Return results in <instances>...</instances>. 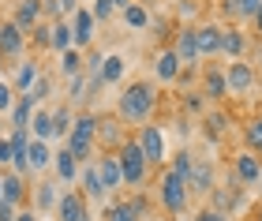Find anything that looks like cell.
Instances as JSON below:
<instances>
[{
    "label": "cell",
    "instance_id": "obj_1",
    "mask_svg": "<svg viewBox=\"0 0 262 221\" xmlns=\"http://www.w3.org/2000/svg\"><path fill=\"white\" fill-rule=\"evenodd\" d=\"M154 109H158V86L146 83V79H139V83L124 86L120 101H116V120H120V124H139V127H142V124L154 116Z\"/></svg>",
    "mask_w": 262,
    "mask_h": 221
},
{
    "label": "cell",
    "instance_id": "obj_2",
    "mask_svg": "<svg viewBox=\"0 0 262 221\" xmlns=\"http://www.w3.org/2000/svg\"><path fill=\"white\" fill-rule=\"evenodd\" d=\"M158 203H161V210L169 214V217H184L187 203H191L187 180L180 176V172H172L169 165H165V169H161V176H158Z\"/></svg>",
    "mask_w": 262,
    "mask_h": 221
},
{
    "label": "cell",
    "instance_id": "obj_3",
    "mask_svg": "<svg viewBox=\"0 0 262 221\" xmlns=\"http://www.w3.org/2000/svg\"><path fill=\"white\" fill-rule=\"evenodd\" d=\"M116 161H120V172H124V188H142V184L150 180V161L139 150L135 139H127V143L116 150Z\"/></svg>",
    "mask_w": 262,
    "mask_h": 221
},
{
    "label": "cell",
    "instance_id": "obj_4",
    "mask_svg": "<svg viewBox=\"0 0 262 221\" xmlns=\"http://www.w3.org/2000/svg\"><path fill=\"white\" fill-rule=\"evenodd\" d=\"M135 143H139L142 154H146L150 165L165 169V161H169V135H165L158 124H142V127H139V135H135Z\"/></svg>",
    "mask_w": 262,
    "mask_h": 221
},
{
    "label": "cell",
    "instance_id": "obj_5",
    "mask_svg": "<svg viewBox=\"0 0 262 221\" xmlns=\"http://www.w3.org/2000/svg\"><path fill=\"white\" fill-rule=\"evenodd\" d=\"M27 49H30L27 30H23L19 23L4 19V23H0V56H4V60H23Z\"/></svg>",
    "mask_w": 262,
    "mask_h": 221
},
{
    "label": "cell",
    "instance_id": "obj_6",
    "mask_svg": "<svg viewBox=\"0 0 262 221\" xmlns=\"http://www.w3.org/2000/svg\"><path fill=\"white\" fill-rule=\"evenodd\" d=\"M68 23H71V41H75V49L86 53L90 45H94V38H98V19H94V15H90V8L82 4Z\"/></svg>",
    "mask_w": 262,
    "mask_h": 221
},
{
    "label": "cell",
    "instance_id": "obj_7",
    "mask_svg": "<svg viewBox=\"0 0 262 221\" xmlns=\"http://www.w3.org/2000/svg\"><path fill=\"white\" fill-rule=\"evenodd\" d=\"M225 83H229V94H236V98L251 94L255 90V68L247 60H229L225 64Z\"/></svg>",
    "mask_w": 262,
    "mask_h": 221
},
{
    "label": "cell",
    "instance_id": "obj_8",
    "mask_svg": "<svg viewBox=\"0 0 262 221\" xmlns=\"http://www.w3.org/2000/svg\"><path fill=\"white\" fill-rule=\"evenodd\" d=\"M56 217H60V221H94L86 195H82L79 188L64 191V195H60V203H56Z\"/></svg>",
    "mask_w": 262,
    "mask_h": 221
},
{
    "label": "cell",
    "instance_id": "obj_9",
    "mask_svg": "<svg viewBox=\"0 0 262 221\" xmlns=\"http://www.w3.org/2000/svg\"><path fill=\"white\" fill-rule=\"evenodd\" d=\"M232 172H236V184H244V188H251V184L262 180V158L251 154V150H240V154L232 158Z\"/></svg>",
    "mask_w": 262,
    "mask_h": 221
},
{
    "label": "cell",
    "instance_id": "obj_10",
    "mask_svg": "<svg viewBox=\"0 0 262 221\" xmlns=\"http://www.w3.org/2000/svg\"><path fill=\"white\" fill-rule=\"evenodd\" d=\"M94 165H98V176H101L105 195L124 188V172H120V161H116V154H98V158H94Z\"/></svg>",
    "mask_w": 262,
    "mask_h": 221
},
{
    "label": "cell",
    "instance_id": "obj_11",
    "mask_svg": "<svg viewBox=\"0 0 262 221\" xmlns=\"http://www.w3.org/2000/svg\"><path fill=\"white\" fill-rule=\"evenodd\" d=\"M41 19H45V4L41 0H15V4H11V23H19L27 34L38 27Z\"/></svg>",
    "mask_w": 262,
    "mask_h": 221
},
{
    "label": "cell",
    "instance_id": "obj_12",
    "mask_svg": "<svg viewBox=\"0 0 262 221\" xmlns=\"http://www.w3.org/2000/svg\"><path fill=\"white\" fill-rule=\"evenodd\" d=\"M98 143H101V154H116V150H120V146L127 143L124 124L116 120V116H109V120L101 116V124H98Z\"/></svg>",
    "mask_w": 262,
    "mask_h": 221
},
{
    "label": "cell",
    "instance_id": "obj_13",
    "mask_svg": "<svg viewBox=\"0 0 262 221\" xmlns=\"http://www.w3.org/2000/svg\"><path fill=\"white\" fill-rule=\"evenodd\" d=\"M172 53L180 56L184 68H195L202 56H199V41H195V27H180L176 30V41H172Z\"/></svg>",
    "mask_w": 262,
    "mask_h": 221
},
{
    "label": "cell",
    "instance_id": "obj_14",
    "mask_svg": "<svg viewBox=\"0 0 262 221\" xmlns=\"http://www.w3.org/2000/svg\"><path fill=\"white\" fill-rule=\"evenodd\" d=\"M30 195V188H27V176H19V172H11V169H4L0 172V199L4 203H11V206H23V199Z\"/></svg>",
    "mask_w": 262,
    "mask_h": 221
},
{
    "label": "cell",
    "instance_id": "obj_15",
    "mask_svg": "<svg viewBox=\"0 0 262 221\" xmlns=\"http://www.w3.org/2000/svg\"><path fill=\"white\" fill-rule=\"evenodd\" d=\"M38 75H41V64L34 60V56L15 60V72H11V86H15V94H27V90L38 83Z\"/></svg>",
    "mask_w": 262,
    "mask_h": 221
},
{
    "label": "cell",
    "instance_id": "obj_16",
    "mask_svg": "<svg viewBox=\"0 0 262 221\" xmlns=\"http://www.w3.org/2000/svg\"><path fill=\"white\" fill-rule=\"evenodd\" d=\"M180 72H184V64H180V56L172 49H161L154 56V79H158V83H176Z\"/></svg>",
    "mask_w": 262,
    "mask_h": 221
},
{
    "label": "cell",
    "instance_id": "obj_17",
    "mask_svg": "<svg viewBox=\"0 0 262 221\" xmlns=\"http://www.w3.org/2000/svg\"><path fill=\"white\" fill-rule=\"evenodd\" d=\"M247 53V34L240 27H221V56L225 60H244Z\"/></svg>",
    "mask_w": 262,
    "mask_h": 221
},
{
    "label": "cell",
    "instance_id": "obj_18",
    "mask_svg": "<svg viewBox=\"0 0 262 221\" xmlns=\"http://www.w3.org/2000/svg\"><path fill=\"white\" fill-rule=\"evenodd\" d=\"M27 161H30V176H41L45 169H53V143H45V139H30Z\"/></svg>",
    "mask_w": 262,
    "mask_h": 221
},
{
    "label": "cell",
    "instance_id": "obj_19",
    "mask_svg": "<svg viewBox=\"0 0 262 221\" xmlns=\"http://www.w3.org/2000/svg\"><path fill=\"white\" fill-rule=\"evenodd\" d=\"M53 169H56V184H71V188L79 184V172H82V165H79V161L68 154L64 146H60V150H53Z\"/></svg>",
    "mask_w": 262,
    "mask_h": 221
},
{
    "label": "cell",
    "instance_id": "obj_20",
    "mask_svg": "<svg viewBox=\"0 0 262 221\" xmlns=\"http://www.w3.org/2000/svg\"><path fill=\"white\" fill-rule=\"evenodd\" d=\"M213 165L210 161H199L195 158V165H191V172H187V191H195V195H210L213 191Z\"/></svg>",
    "mask_w": 262,
    "mask_h": 221
},
{
    "label": "cell",
    "instance_id": "obj_21",
    "mask_svg": "<svg viewBox=\"0 0 262 221\" xmlns=\"http://www.w3.org/2000/svg\"><path fill=\"white\" fill-rule=\"evenodd\" d=\"M146 217V203L139 199H124V203H113L109 210H105V221H142Z\"/></svg>",
    "mask_w": 262,
    "mask_h": 221
},
{
    "label": "cell",
    "instance_id": "obj_22",
    "mask_svg": "<svg viewBox=\"0 0 262 221\" xmlns=\"http://www.w3.org/2000/svg\"><path fill=\"white\" fill-rule=\"evenodd\" d=\"M195 41H199V56H221V27L217 23L195 27Z\"/></svg>",
    "mask_w": 262,
    "mask_h": 221
},
{
    "label": "cell",
    "instance_id": "obj_23",
    "mask_svg": "<svg viewBox=\"0 0 262 221\" xmlns=\"http://www.w3.org/2000/svg\"><path fill=\"white\" fill-rule=\"evenodd\" d=\"M98 124H101V116H94V113H75L68 139H82V143H94V146H98Z\"/></svg>",
    "mask_w": 262,
    "mask_h": 221
},
{
    "label": "cell",
    "instance_id": "obj_24",
    "mask_svg": "<svg viewBox=\"0 0 262 221\" xmlns=\"http://www.w3.org/2000/svg\"><path fill=\"white\" fill-rule=\"evenodd\" d=\"M30 195H34V210H38V214H56V203H60L64 191H56L53 180H41Z\"/></svg>",
    "mask_w": 262,
    "mask_h": 221
},
{
    "label": "cell",
    "instance_id": "obj_25",
    "mask_svg": "<svg viewBox=\"0 0 262 221\" xmlns=\"http://www.w3.org/2000/svg\"><path fill=\"white\" fill-rule=\"evenodd\" d=\"M79 184H82V195H86V203H101V195H105V188H101V176H98V165L94 161H86L82 165V172H79Z\"/></svg>",
    "mask_w": 262,
    "mask_h": 221
},
{
    "label": "cell",
    "instance_id": "obj_26",
    "mask_svg": "<svg viewBox=\"0 0 262 221\" xmlns=\"http://www.w3.org/2000/svg\"><path fill=\"white\" fill-rule=\"evenodd\" d=\"M202 94H206V101L229 98V83H225V72H221V68H206V75H202Z\"/></svg>",
    "mask_w": 262,
    "mask_h": 221
},
{
    "label": "cell",
    "instance_id": "obj_27",
    "mask_svg": "<svg viewBox=\"0 0 262 221\" xmlns=\"http://www.w3.org/2000/svg\"><path fill=\"white\" fill-rule=\"evenodd\" d=\"M124 75H127V60H124V53H105V60H101V83H105V86H113V83H120Z\"/></svg>",
    "mask_w": 262,
    "mask_h": 221
},
{
    "label": "cell",
    "instance_id": "obj_28",
    "mask_svg": "<svg viewBox=\"0 0 262 221\" xmlns=\"http://www.w3.org/2000/svg\"><path fill=\"white\" fill-rule=\"evenodd\" d=\"M150 19H154V15H150V8L142 4V0H135V4H127V8L120 11V23H124L127 30H146Z\"/></svg>",
    "mask_w": 262,
    "mask_h": 221
},
{
    "label": "cell",
    "instance_id": "obj_29",
    "mask_svg": "<svg viewBox=\"0 0 262 221\" xmlns=\"http://www.w3.org/2000/svg\"><path fill=\"white\" fill-rule=\"evenodd\" d=\"M34 109H41L38 101H34L30 94H19V101L11 105V113H8V120H11V127H30V116H34Z\"/></svg>",
    "mask_w": 262,
    "mask_h": 221
},
{
    "label": "cell",
    "instance_id": "obj_30",
    "mask_svg": "<svg viewBox=\"0 0 262 221\" xmlns=\"http://www.w3.org/2000/svg\"><path fill=\"white\" fill-rule=\"evenodd\" d=\"M221 8H225V15H232V19H244V23H251V19L258 15L262 0H221Z\"/></svg>",
    "mask_w": 262,
    "mask_h": 221
},
{
    "label": "cell",
    "instance_id": "obj_31",
    "mask_svg": "<svg viewBox=\"0 0 262 221\" xmlns=\"http://www.w3.org/2000/svg\"><path fill=\"white\" fill-rule=\"evenodd\" d=\"M71 120H75V113H71V105H68V101L53 109V143H64V139H68V131H71Z\"/></svg>",
    "mask_w": 262,
    "mask_h": 221
},
{
    "label": "cell",
    "instance_id": "obj_32",
    "mask_svg": "<svg viewBox=\"0 0 262 221\" xmlns=\"http://www.w3.org/2000/svg\"><path fill=\"white\" fill-rule=\"evenodd\" d=\"M49 49H56V53H68V49H75V41H71V23H68V19H56V23H53V34H49Z\"/></svg>",
    "mask_w": 262,
    "mask_h": 221
},
{
    "label": "cell",
    "instance_id": "obj_33",
    "mask_svg": "<svg viewBox=\"0 0 262 221\" xmlns=\"http://www.w3.org/2000/svg\"><path fill=\"white\" fill-rule=\"evenodd\" d=\"M82 68H86V53H82V49H68V53H60V75H64V79L82 75Z\"/></svg>",
    "mask_w": 262,
    "mask_h": 221
},
{
    "label": "cell",
    "instance_id": "obj_34",
    "mask_svg": "<svg viewBox=\"0 0 262 221\" xmlns=\"http://www.w3.org/2000/svg\"><path fill=\"white\" fill-rule=\"evenodd\" d=\"M30 135L53 143V113L49 109H34V116H30Z\"/></svg>",
    "mask_w": 262,
    "mask_h": 221
},
{
    "label": "cell",
    "instance_id": "obj_35",
    "mask_svg": "<svg viewBox=\"0 0 262 221\" xmlns=\"http://www.w3.org/2000/svg\"><path fill=\"white\" fill-rule=\"evenodd\" d=\"M41 4H45V15L56 23V19H71L82 8V0H41Z\"/></svg>",
    "mask_w": 262,
    "mask_h": 221
},
{
    "label": "cell",
    "instance_id": "obj_36",
    "mask_svg": "<svg viewBox=\"0 0 262 221\" xmlns=\"http://www.w3.org/2000/svg\"><path fill=\"white\" fill-rule=\"evenodd\" d=\"M244 143H247V150H255V154L262 158V116H251V120H247Z\"/></svg>",
    "mask_w": 262,
    "mask_h": 221
},
{
    "label": "cell",
    "instance_id": "obj_37",
    "mask_svg": "<svg viewBox=\"0 0 262 221\" xmlns=\"http://www.w3.org/2000/svg\"><path fill=\"white\" fill-rule=\"evenodd\" d=\"M90 15L98 23H109L113 15H120V8H116V0H90Z\"/></svg>",
    "mask_w": 262,
    "mask_h": 221
},
{
    "label": "cell",
    "instance_id": "obj_38",
    "mask_svg": "<svg viewBox=\"0 0 262 221\" xmlns=\"http://www.w3.org/2000/svg\"><path fill=\"white\" fill-rule=\"evenodd\" d=\"M15 101H19V94H15V86H11V79H0V120L11 113Z\"/></svg>",
    "mask_w": 262,
    "mask_h": 221
},
{
    "label": "cell",
    "instance_id": "obj_39",
    "mask_svg": "<svg viewBox=\"0 0 262 221\" xmlns=\"http://www.w3.org/2000/svg\"><path fill=\"white\" fill-rule=\"evenodd\" d=\"M49 34H53V23H38V27H34L30 30V45H34V49H49Z\"/></svg>",
    "mask_w": 262,
    "mask_h": 221
},
{
    "label": "cell",
    "instance_id": "obj_40",
    "mask_svg": "<svg viewBox=\"0 0 262 221\" xmlns=\"http://www.w3.org/2000/svg\"><path fill=\"white\" fill-rule=\"evenodd\" d=\"M191 165H195V154H191V150H176V158H172V172H180V176L187 180V172H191Z\"/></svg>",
    "mask_w": 262,
    "mask_h": 221
},
{
    "label": "cell",
    "instance_id": "obj_41",
    "mask_svg": "<svg viewBox=\"0 0 262 221\" xmlns=\"http://www.w3.org/2000/svg\"><path fill=\"white\" fill-rule=\"evenodd\" d=\"M27 94H30L34 101H38V105H45V98L53 94V79H49V75H38V83H34V86L27 90Z\"/></svg>",
    "mask_w": 262,
    "mask_h": 221
},
{
    "label": "cell",
    "instance_id": "obj_42",
    "mask_svg": "<svg viewBox=\"0 0 262 221\" xmlns=\"http://www.w3.org/2000/svg\"><path fill=\"white\" fill-rule=\"evenodd\" d=\"M176 15H180V27H195V19H199V4H195V0H180Z\"/></svg>",
    "mask_w": 262,
    "mask_h": 221
},
{
    "label": "cell",
    "instance_id": "obj_43",
    "mask_svg": "<svg viewBox=\"0 0 262 221\" xmlns=\"http://www.w3.org/2000/svg\"><path fill=\"white\" fill-rule=\"evenodd\" d=\"M206 124H210V131H213V135H225V127H229V113H210V116H206Z\"/></svg>",
    "mask_w": 262,
    "mask_h": 221
},
{
    "label": "cell",
    "instance_id": "obj_44",
    "mask_svg": "<svg viewBox=\"0 0 262 221\" xmlns=\"http://www.w3.org/2000/svg\"><path fill=\"white\" fill-rule=\"evenodd\" d=\"M191 221H229V217H225L221 210H213V206H206V210H199Z\"/></svg>",
    "mask_w": 262,
    "mask_h": 221
},
{
    "label": "cell",
    "instance_id": "obj_45",
    "mask_svg": "<svg viewBox=\"0 0 262 221\" xmlns=\"http://www.w3.org/2000/svg\"><path fill=\"white\" fill-rule=\"evenodd\" d=\"M0 169H11V143H8V135L0 139Z\"/></svg>",
    "mask_w": 262,
    "mask_h": 221
},
{
    "label": "cell",
    "instance_id": "obj_46",
    "mask_svg": "<svg viewBox=\"0 0 262 221\" xmlns=\"http://www.w3.org/2000/svg\"><path fill=\"white\" fill-rule=\"evenodd\" d=\"M23 206H11V203H0V221H15Z\"/></svg>",
    "mask_w": 262,
    "mask_h": 221
},
{
    "label": "cell",
    "instance_id": "obj_47",
    "mask_svg": "<svg viewBox=\"0 0 262 221\" xmlns=\"http://www.w3.org/2000/svg\"><path fill=\"white\" fill-rule=\"evenodd\" d=\"M184 109L199 113V109H202V98H199V94H184Z\"/></svg>",
    "mask_w": 262,
    "mask_h": 221
},
{
    "label": "cell",
    "instance_id": "obj_48",
    "mask_svg": "<svg viewBox=\"0 0 262 221\" xmlns=\"http://www.w3.org/2000/svg\"><path fill=\"white\" fill-rule=\"evenodd\" d=\"M15 221H41V214H38V210H19Z\"/></svg>",
    "mask_w": 262,
    "mask_h": 221
},
{
    "label": "cell",
    "instance_id": "obj_49",
    "mask_svg": "<svg viewBox=\"0 0 262 221\" xmlns=\"http://www.w3.org/2000/svg\"><path fill=\"white\" fill-rule=\"evenodd\" d=\"M251 27H255V34H258V38H262V8H258V15L251 19Z\"/></svg>",
    "mask_w": 262,
    "mask_h": 221
},
{
    "label": "cell",
    "instance_id": "obj_50",
    "mask_svg": "<svg viewBox=\"0 0 262 221\" xmlns=\"http://www.w3.org/2000/svg\"><path fill=\"white\" fill-rule=\"evenodd\" d=\"M127 4H135V0H116V8H120V11H124Z\"/></svg>",
    "mask_w": 262,
    "mask_h": 221
},
{
    "label": "cell",
    "instance_id": "obj_51",
    "mask_svg": "<svg viewBox=\"0 0 262 221\" xmlns=\"http://www.w3.org/2000/svg\"><path fill=\"white\" fill-rule=\"evenodd\" d=\"M4 64H8V60H4V56H0V79H4Z\"/></svg>",
    "mask_w": 262,
    "mask_h": 221
},
{
    "label": "cell",
    "instance_id": "obj_52",
    "mask_svg": "<svg viewBox=\"0 0 262 221\" xmlns=\"http://www.w3.org/2000/svg\"><path fill=\"white\" fill-rule=\"evenodd\" d=\"M255 221H262V206H258V210H255Z\"/></svg>",
    "mask_w": 262,
    "mask_h": 221
},
{
    "label": "cell",
    "instance_id": "obj_53",
    "mask_svg": "<svg viewBox=\"0 0 262 221\" xmlns=\"http://www.w3.org/2000/svg\"><path fill=\"white\" fill-rule=\"evenodd\" d=\"M0 139H4V120H0Z\"/></svg>",
    "mask_w": 262,
    "mask_h": 221
},
{
    "label": "cell",
    "instance_id": "obj_54",
    "mask_svg": "<svg viewBox=\"0 0 262 221\" xmlns=\"http://www.w3.org/2000/svg\"><path fill=\"white\" fill-rule=\"evenodd\" d=\"M258 191H262V180H258Z\"/></svg>",
    "mask_w": 262,
    "mask_h": 221
},
{
    "label": "cell",
    "instance_id": "obj_55",
    "mask_svg": "<svg viewBox=\"0 0 262 221\" xmlns=\"http://www.w3.org/2000/svg\"><path fill=\"white\" fill-rule=\"evenodd\" d=\"M172 221H184V217H172Z\"/></svg>",
    "mask_w": 262,
    "mask_h": 221
},
{
    "label": "cell",
    "instance_id": "obj_56",
    "mask_svg": "<svg viewBox=\"0 0 262 221\" xmlns=\"http://www.w3.org/2000/svg\"><path fill=\"white\" fill-rule=\"evenodd\" d=\"M247 221H255V217H247Z\"/></svg>",
    "mask_w": 262,
    "mask_h": 221
},
{
    "label": "cell",
    "instance_id": "obj_57",
    "mask_svg": "<svg viewBox=\"0 0 262 221\" xmlns=\"http://www.w3.org/2000/svg\"><path fill=\"white\" fill-rule=\"evenodd\" d=\"M86 4H90V0H86Z\"/></svg>",
    "mask_w": 262,
    "mask_h": 221
},
{
    "label": "cell",
    "instance_id": "obj_58",
    "mask_svg": "<svg viewBox=\"0 0 262 221\" xmlns=\"http://www.w3.org/2000/svg\"><path fill=\"white\" fill-rule=\"evenodd\" d=\"M0 203H4V199H0Z\"/></svg>",
    "mask_w": 262,
    "mask_h": 221
}]
</instances>
